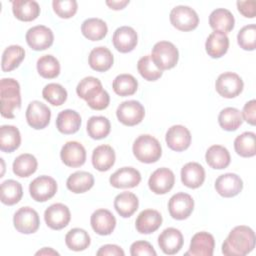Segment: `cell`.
I'll return each instance as SVG.
<instances>
[{"instance_id": "cell-7", "label": "cell", "mask_w": 256, "mask_h": 256, "mask_svg": "<svg viewBox=\"0 0 256 256\" xmlns=\"http://www.w3.org/2000/svg\"><path fill=\"white\" fill-rule=\"evenodd\" d=\"M15 229L22 234L35 233L40 225L39 215L36 210L29 206L19 208L13 216Z\"/></svg>"}, {"instance_id": "cell-54", "label": "cell", "mask_w": 256, "mask_h": 256, "mask_svg": "<svg viewBox=\"0 0 256 256\" xmlns=\"http://www.w3.org/2000/svg\"><path fill=\"white\" fill-rule=\"evenodd\" d=\"M129 4V0H107L106 5L113 10H121Z\"/></svg>"}, {"instance_id": "cell-37", "label": "cell", "mask_w": 256, "mask_h": 256, "mask_svg": "<svg viewBox=\"0 0 256 256\" xmlns=\"http://www.w3.org/2000/svg\"><path fill=\"white\" fill-rule=\"evenodd\" d=\"M25 58V50L20 45H10L3 51L1 69L10 72L16 69Z\"/></svg>"}, {"instance_id": "cell-23", "label": "cell", "mask_w": 256, "mask_h": 256, "mask_svg": "<svg viewBox=\"0 0 256 256\" xmlns=\"http://www.w3.org/2000/svg\"><path fill=\"white\" fill-rule=\"evenodd\" d=\"M141 181L140 172L133 167H122L115 171L109 179L114 188H134Z\"/></svg>"}, {"instance_id": "cell-46", "label": "cell", "mask_w": 256, "mask_h": 256, "mask_svg": "<svg viewBox=\"0 0 256 256\" xmlns=\"http://www.w3.org/2000/svg\"><path fill=\"white\" fill-rule=\"evenodd\" d=\"M42 96L51 105L60 106L67 99V91L58 83H49L43 88Z\"/></svg>"}, {"instance_id": "cell-6", "label": "cell", "mask_w": 256, "mask_h": 256, "mask_svg": "<svg viewBox=\"0 0 256 256\" xmlns=\"http://www.w3.org/2000/svg\"><path fill=\"white\" fill-rule=\"evenodd\" d=\"M171 24L180 31L194 30L199 24V17L194 9L189 6L179 5L170 12Z\"/></svg>"}, {"instance_id": "cell-11", "label": "cell", "mask_w": 256, "mask_h": 256, "mask_svg": "<svg viewBox=\"0 0 256 256\" xmlns=\"http://www.w3.org/2000/svg\"><path fill=\"white\" fill-rule=\"evenodd\" d=\"M194 209V200L191 195L179 192L174 194L168 202L170 216L176 220L187 219Z\"/></svg>"}, {"instance_id": "cell-36", "label": "cell", "mask_w": 256, "mask_h": 256, "mask_svg": "<svg viewBox=\"0 0 256 256\" xmlns=\"http://www.w3.org/2000/svg\"><path fill=\"white\" fill-rule=\"evenodd\" d=\"M81 32L88 40H102L108 32L107 24L99 18H88L81 25Z\"/></svg>"}, {"instance_id": "cell-55", "label": "cell", "mask_w": 256, "mask_h": 256, "mask_svg": "<svg viewBox=\"0 0 256 256\" xmlns=\"http://www.w3.org/2000/svg\"><path fill=\"white\" fill-rule=\"evenodd\" d=\"M36 255H59V253L50 247H44L36 252Z\"/></svg>"}, {"instance_id": "cell-10", "label": "cell", "mask_w": 256, "mask_h": 256, "mask_svg": "<svg viewBox=\"0 0 256 256\" xmlns=\"http://www.w3.org/2000/svg\"><path fill=\"white\" fill-rule=\"evenodd\" d=\"M30 196L37 202H45L51 199L57 192V183L54 178L42 175L35 178L29 185Z\"/></svg>"}, {"instance_id": "cell-31", "label": "cell", "mask_w": 256, "mask_h": 256, "mask_svg": "<svg viewBox=\"0 0 256 256\" xmlns=\"http://www.w3.org/2000/svg\"><path fill=\"white\" fill-rule=\"evenodd\" d=\"M12 11L18 20L30 22L39 16L40 6L33 0H15L12 1Z\"/></svg>"}, {"instance_id": "cell-33", "label": "cell", "mask_w": 256, "mask_h": 256, "mask_svg": "<svg viewBox=\"0 0 256 256\" xmlns=\"http://www.w3.org/2000/svg\"><path fill=\"white\" fill-rule=\"evenodd\" d=\"M138 206L139 200L132 192H122L114 199V208L123 218L132 216L138 209Z\"/></svg>"}, {"instance_id": "cell-49", "label": "cell", "mask_w": 256, "mask_h": 256, "mask_svg": "<svg viewBox=\"0 0 256 256\" xmlns=\"http://www.w3.org/2000/svg\"><path fill=\"white\" fill-rule=\"evenodd\" d=\"M52 7L57 16L68 19L76 14L78 4L75 0H54L52 2Z\"/></svg>"}, {"instance_id": "cell-16", "label": "cell", "mask_w": 256, "mask_h": 256, "mask_svg": "<svg viewBox=\"0 0 256 256\" xmlns=\"http://www.w3.org/2000/svg\"><path fill=\"white\" fill-rule=\"evenodd\" d=\"M62 162L72 168L82 166L86 161V150L84 146L77 141H68L60 151Z\"/></svg>"}, {"instance_id": "cell-13", "label": "cell", "mask_w": 256, "mask_h": 256, "mask_svg": "<svg viewBox=\"0 0 256 256\" xmlns=\"http://www.w3.org/2000/svg\"><path fill=\"white\" fill-rule=\"evenodd\" d=\"M25 38L29 47L35 51H42L49 48L54 41L52 30L44 25H37L30 28Z\"/></svg>"}, {"instance_id": "cell-4", "label": "cell", "mask_w": 256, "mask_h": 256, "mask_svg": "<svg viewBox=\"0 0 256 256\" xmlns=\"http://www.w3.org/2000/svg\"><path fill=\"white\" fill-rule=\"evenodd\" d=\"M132 151L138 161L146 164L158 161L162 155V148L159 141L148 134H143L136 138Z\"/></svg>"}, {"instance_id": "cell-15", "label": "cell", "mask_w": 256, "mask_h": 256, "mask_svg": "<svg viewBox=\"0 0 256 256\" xmlns=\"http://www.w3.org/2000/svg\"><path fill=\"white\" fill-rule=\"evenodd\" d=\"M174 173L165 167L156 169L149 177L148 186L150 190L158 195L168 193L174 186Z\"/></svg>"}, {"instance_id": "cell-27", "label": "cell", "mask_w": 256, "mask_h": 256, "mask_svg": "<svg viewBox=\"0 0 256 256\" xmlns=\"http://www.w3.org/2000/svg\"><path fill=\"white\" fill-rule=\"evenodd\" d=\"M114 149L107 144L97 146L92 152V164L98 171H108L115 163Z\"/></svg>"}, {"instance_id": "cell-17", "label": "cell", "mask_w": 256, "mask_h": 256, "mask_svg": "<svg viewBox=\"0 0 256 256\" xmlns=\"http://www.w3.org/2000/svg\"><path fill=\"white\" fill-rule=\"evenodd\" d=\"M167 146L176 152H181L186 150L191 144V134L190 131L183 125H173L171 126L165 136Z\"/></svg>"}, {"instance_id": "cell-52", "label": "cell", "mask_w": 256, "mask_h": 256, "mask_svg": "<svg viewBox=\"0 0 256 256\" xmlns=\"http://www.w3.org/2000/svg\"><path fill=\"white\" fill-rule=\"evenodd\" d=\"M238 11L246 18H254L256 14V3L254 0L237 1Z\"/></svg>"}, {"instance_id": "cell-45", "label": "cell", "mask_w": 256, "mask_h": 256, "mask_svg": "<svg viewBox=\"0 0 256 256\" xmlns=\"http://www.w3.org/2000/svg\"><path fill=\"white\" fill-rule=\"evenodd\" d=\"M37 71L43 78H56L60 73V63L52 55H43L37 60Z\"/></svg>"}, {"instance_id": "cell-9", "label": "cell", "mask_w": 256, "mask_h": 256, "mask_svg": "<svg viewBox=\"0 0 256 256\" xmlns=\"http://www.w3.org/2000/svg\"><path fill=\"white\" fill-rule=\"evenodd\" d=\"M244 87L242 78L234 72H224L220 74L215 82V89L224 98H234L238 96Z\"/></svg>"}, {"instance_id": "cell-19", "label": "cell", "mask_w": 256, "mask_h": 256, "mask_svg": "<svg viewBox=\"0 0 256 256\" xmlns=\"http://www.w3.org/2000/svg\"><path fill=\"white\" fill-rule=\"evenodd\" d=\"M215 189L222 197H234L242 191L243 181L235 173H225L216 179Z\"/></svg>"}, {"instance_id": "cell-2", "label": "cell", "mask_w": 256, "mask_h": 256, "mask_svg": "<svg viewBox=\"0 0 256 256\" xmlns=\"http://www.w3.org/2000/svg\"><path fill=\"white\" fill-rule=\"evenodd\" d=\"M76 93L94 110L106 109L110 103L108 92L103 89L101 81L93 76L83 78L76 87Z\"/></svg>"}, {"instance_id": "cell-35", "label": "cell", "mask_w": 256, "mask_h": 256, "mask_svg": "<svg viewBox=\"0 0 256 256\" xmlns=\"http://www.w3.org/2000/svg\"><path fill=\"white\" fill-rule=\"evenodd\" d=\"M93 185L94 176L86 171H76L72 173L66 181V186L68 190L75 194L84 193L90 190Z\"/></svg>"}, {"instance_id": "cell-34", "label": "cell", "mask_w": 256, "mask_h": 256, "mask_svg": "<svg viewBox=\"0 0 256 256\" xmlns=\"http://www.w3.org/2000/svg\"><path fill=\"white\" fill-rule=\"evenodd\" d=\"M205 160L211 168L221 170L228 167L231 157L229 151L224 146L212 145L206 151Z\"/></svg>"}, {"instance_id": "cell-39", "label": "cell", "mask_w": 256, "mask_h": 256, "mask_svg": "<svg viewBox=\"0 0 256 256\" xmlns=\"http://www.w3.org/2000/svg\"><path fill=\"white\" fill-rule=\"evenodd\" d=\"M38 162L35 156L29 153H24L15 158L12 168L13 172L18 177H29L37 170Z\"/></svg>"}, {"instance_id": "cell-24", "label": "cell", "mask_w": 256, "mask_h": 256, "mask_svg": "<svg viewBox=\"0 0 256 256\" xmlns=\"http://www.w3.org/2000/svg\"><path fill=\"white\" fill-rule=\"evenodd\" d=\"M205 180V170L197 162H188L181 169L182 183L191 189L200 187Z\"/></svg>"}, {"instance_id": "cell-30", "label": "cell", "mask_w": 256, "mask_h": 256, "mask_svg": "<svg viewBox=\"0 0 256 256\" xmlns=\"http://www.w3.org/2000/svg\"><path fill=\"white\" fill-rule=\"evenodd\" d=\"M229 48V38L225 33L214 31L206 39L205 49L211 58L224 56Z\"/></svg>"}, {"instance_id": "cell-41", "label": "cell", "mask_w": 256, "mask_h": 256, "mask_svg": "<svg viewBox=\"0 0 256 256\" xmlns=\"http://www.w3.org/2000/svg\"><path fill=\"white\" fill-rule=\"evenodd\" d=\"M66 246L73 251H83L91 243L88 232L82 228H73L65 236Z\"/></svg>"}, {"instance_id": "cell-8", "label": "cell", "mask_w": 256, "mask_h": 256, "mask_svg": "<svg viewBox=\"0 0 256 256\" xmlns=\"http://www.w3.org/2000/svg\"><path fill=\"white\" fill-rule=\"evenodd\" d=\"M116 116L122 124L126 126H135L142 122L145 116L144 106L136 100H128L122 102L117 110Z\"/></svg>"}, {"instance_id": "cell-44", "label": "cell", "mask_w": 256, "mask_h": 256, "mask_svg": "<svg viewBox=\"0 0 256 256\" xmlns=\"http://www.w3.org/2000/svg\"><path fill=\"white\" fill-rule=\"evenodd\" d=\"M112 87L119 96H131L137 91L138 82L131 74H120L113 80Z\"/></svg>"}, {"instance_id": "cell-51", "label": "cell", "mask_w": 256, "mask_h": 256, "mask_svg": "<svg viewBox=\"0 0 256 256\" xmlns=\"http://www.w3.org/2000/svg\"><path fill=\"white\" fill-rule=\"evenodd\" d=\"M242 118L250 125H255L256 123V100L252 99L248 101L242 110Z\"/></svg>"}, {"instance_id": "cell-5", "label": "cell", "mask_w": 256, "mask_h": 256, "mask_svg": "<svg viewBox=\"0 0 256 256\" xmlns=\"http://www.w3.org/2000/svg\"><path fill=\"white\" fill-rule=\"evenodd\" d=\"M151 58L160 70H168L176 66L179 59V52L173 43L160 41L153 46Z\"/></svg>"}, {"instance_id": "cell-40", "label": "cell", "mask_w": 256, "mask_h": 256, "mask_svg": "<svg viewBox=\"0 0 256 256\" xmlns=\"http://www.w3.org/2000/svg\"><path fill=\"white\" fill-rule=\"evenodd\" d=\"M218 123L223 130L235 131L243 123L241 112L234 107H227L220 111L218 115Z\"/></svg>"}, {"instance_id": "cell-14", "label": "cell", "mask_w": 256, "mask_h": 256, "mask_svg": "<svg viewBox=\"0 0 256 256\" xmlns=\"http://www.w3.org/2000/svg\"><path fill=\"white\" fill-rule=\"evenodd\" d=\"M71 219L69 208L62 203L50 205L44 212V220L47 226L53 230H61L66 227Z\"/></svg>"}, {"instance_id": "cell-20", "label": "cell", "mask_w": 256, "mask_h": 256, "mask_svg": "<svg viewBox=\"0 0 256 256\" xmlns=\"http://www.w3.org/2000/svg\"><path fill=\"white\" fill-rule=\"evenodd\" d=\"M215 247V240L212 234L201 231L196 233L190 242L189 250L185 255L191 256H212Z\"/></svg>"}, {"instance_id": "cell-50", "label": "cell", "mask_w": 256, "mask_h": 256, "mask_svg": "<svg viewBox=\"0 0 256 256\" xmlns=\"http://www.w3.org/2000/svg\"><path fill=\"white\" fill-rule=\"evenodd\" d=\"M132 256H156L157 253L153 246L147 241H135L130 246Z\"/></svg>"}, {"instance_id": "cell-48", "label": "cell", "mask_w": 256, "mask_h": 256, "mask_svg": "<svg viewBox=\"0 0 256 256\" xmlns=\"http://www.w3.org/2000/svg\"><path fill=\"white\" fill-rule=\"evenodd\" d=\"M238 45L247 51H253L256 47V25L249 24L242 27L237 34Z\"/></svg>"}, {"instance_id": "cell-47", "label": "cell", "mask_w": 256, "mask_h": 256, "mask_svg": "<svg viewBox=\"0 0 256 256\" xmlns=\"http://www.w3.org/2000/svg\"><path fill=\"white\" fill-rule=\"evenodd\" d=\"M137 69L140 75L147 81H156L163 74V71L154 64L151 55H145L141 57L138 60Z\"/></svg>"}, {"instance_id": "cell-1", "label": "cell", "mask_w": 256, "mask_h": 256, "mask_svg": "<svg viewBox=\"0 0 256 256\" xmlns=\"http://www.w3.org/2000/svg\"><path fill=\"white\" fill-rule=\"evenodd\" d=\"M255 233L245 225L234 227L222 244V253L227 256H244L255 247Z\"/></svg>"}, {"instance_id": "cell-29", "label": "cell", "mask_w": 256, "mask_h": 256, "mask_svg": "<svg viewBox=\"0 0 256 256\" xmlns=\"http://www.w3.org/2000/svg\"><path fill=\"white\" fill-rule=\"evenodd\" d=\"M209 24L214 31L226 34L234 28L235 19L228 9L217 8L213 10L209 16Z\"/></svg>"}, {"instance_id": "cell-3", "label": "cell", "mask_w": 256, "mask_h": 256, "mask_svg": "<svg viewBox=\"0 0 256 256\" xmlns=\"http://www.w3.org/2000/svg\"><path fill=\"white\" fill-rule=\"evenodd\" d=\"M1 115L4 118H14V110L21 107L20 85L13 78H2L0 81Z\"/></svg>"}, {"instance_id": "cell-38", "label": "cell", "mask_w": 256, "mask_h": 256, "mask_svg": "<svg viewBox=\"0 0 256 256\" xmlns=\"http://www.w3.org/2000/svg\"><path fill=\"white\" fill-rule=\"evenodd\" d=\"M23 195L22 185L13 179L6 180L1 184V202L5 205L12 206L17 204Z\"/></svg>"}, {"instance_id": "cell-21", "label": "cell", "mask_w": 256, "mask_h": 256, "mask_svg": "<svg viewBox=\"0 0 256 256\" xmlns=\"http://www.w3.org/2000/svg\"><path fill=\"white\" fill-rule=\"evenodd\" d=\"M112 42L117 51L121 53H128L134 50L137 45L138 37L136 31L129 26H122L115 30Z\"/></svg>"}, {"instance_id": "cell-12", "label": "cell", "mask_w": 256, "mask_h": 256, "mask_svg": "<svg viewBox=\"0 0 256 256\" xmlns=\"http://www.w3.org/2000/svg\"><path fill=\"white\" fill-rule=\"evenodd\" d=\"M51 118V111L44 103L34 100L29 103L26 109V120L30 127L40 130L48 126Z\"/></svg>"}, {"instance_id": "cell-28", "label": "cell", "mask_w": 256, "mask_h": 256, "mask_svg": "<svg viewBox=\"0 0 256 256\" xmlns=\"http://www.w3.org/2000/svg\"><path fill=\"white\" fill-rule=\"evenodd\" d=\"M81 126V116L71 109L61 111L56 118V127L62 134H74Z\"/></svg>"}, {"instance_id": "cell-32", "label": "cell", "mask_w": 256, "mask_h": 256, "mask_svg": "<svg viewBox=\"0 0 256 256\" xmlns=\"http://www.w3.org/2000/svg\"><path fill=\"white\" fill-rule=\"evenodd\" d=\"M21 135L17 127L13 125H2L0 127V149L3 152L11 153L19 148Z\"/></svg>"}, {"instance_id": "cell-43", "label": "cell", "mask_w": 256, "mask_h": 256, "mask_svg": "<svg viewBox=\"0 0 256 256\" xmlns=\"http://www.w3.org/2000/svg\"><path fill=\"white\" fill-rule=\"evenodd\" d=\"M255 133L244 132L238 135L234 140V149L241 157H253L256 154Z\"/></svg>"}, {"instance_id": "cell-53", "label": "cell", "mask_w": 256, "mask_h": 256, "mask_svg": "<svg viewBox=\"0 0 256 256\" xmlns=\"http://www.w3.org/2000/svg\"><path fill=\"white\" fill-rule=\"evenodd\" d=\"M98 256H124L123 249L115 244H106L100 247L96 253Z\"/></svg>"}, {"instance_id": "cell-42", "label": "cell", "mask_w": 256, "mask_h": 256, "mask_svg": "<svg viewBox=\"0 0 256 256\" xmlns=\"http://www.w3.org/2000/svg\"><path fill=\"white\" fill-rule=\"evenodd\" d=\"M87 133L95 140L107 137L111 130L110 121L104 116H92L87 121Z\"/></svg>"}, {"instance_id": "cell-26", "label": "cell", "mask_w": 256, "mask_h": 256, "mask_svg": "<svg viewBox=\"0 0 256 256\" xmlns=\"http://www.w3.org/2000/svg\"><path fill=\"white\" fill-rule=\"evenodd\" d=\"M114 62V57L112 52L104 46L95 47L91 50L88 63L90 67L97 72H105L109 70Z\"/></svg>"}, {"instance_id": "cell-18", "label": "cell", "mask_w": 256, "mask_h": 256, "mask_svg": "<svg viewBox=\"0 0 256 256\" xmlns=\"http://www.w3.org/2000/svg\"><path fill=\"white\" fill-rule=\"evenodd\" d=\"M184 243L183 235L180 230L169 227L161 232L158 236V245L162 252L167 255H174L178 253Z\"/></svg>"}, {"instance_id": "cell-22", "label": "cell", "mask_w": 256, "mask_h": 256, "mask_svg": "<svg viewBox=\"0 0 256 256\" xmlns=\"http://www.w3.org/2000/svg\"><path fill=\"white\" fill-rule=\"evenodd\" d=\"M91 227L99 235H110L116 227V218L107 209H98L94 211L90 218Z\"/></svg>"}, {"instance_id": "cell-25", "label": "cell", "mask_w": 256, "mask_h": 256, "mask_svg": "<svg viewBox=\"0 0 256 256\" xmlns=\"http://www.w3.org/2000/svg\"><path fill=\"white\" fill-rule=\"evenodd\" d=\"M162 224L161 214L154 209H146L140 212L136 221V230L141 234H151Z\"/></svg>"}]
</instances>
